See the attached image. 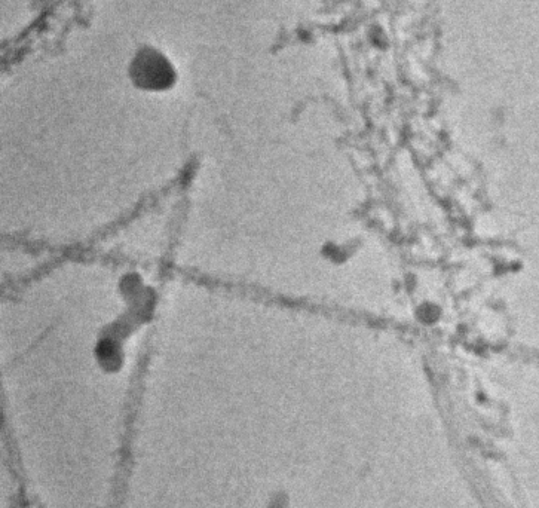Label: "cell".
I'll return each instance as SVG.
<instances>
[{"label":"cell","instance_id":"obj_1","mask_svg":"<svg viewBox=\"0 0 539 508\" xmlns=\"http://www.w3.org/2000/svg\"><path fill=\"white\" fill-rule=\"evenodd\" d=\"M131 76L142 87L161 90L173 82L174 70L161 52L147 48L134 58Z\"/></svg>","mask_w":539,"mask_h":508}]
</instances>
